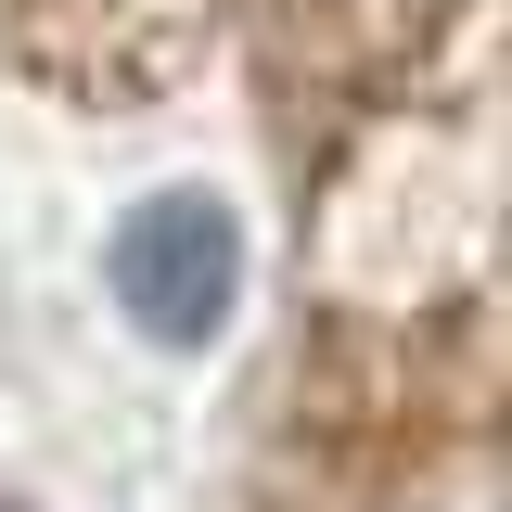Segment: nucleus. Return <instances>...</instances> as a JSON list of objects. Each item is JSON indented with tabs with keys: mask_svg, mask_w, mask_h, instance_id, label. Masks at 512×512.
<instances>
[{
	"mask_svg": "<svg viewBox=\"0 0 512 512\" xmlns=\"http://www.w3.org/2000/svg\"><path fill=\"white\" fill-rule=\"evenodd\" d=\"M244 269H256V244H244V218H231V192L167 180V192H141L116 218L103 295H116V320L141 346H218L231 308H244Z\"/></svg>",
	"mask_w": 512,
	"mask_h": 512,
	"instance_id": "1",
	"label": "nucleus"
}]
</instances>
